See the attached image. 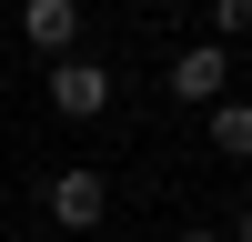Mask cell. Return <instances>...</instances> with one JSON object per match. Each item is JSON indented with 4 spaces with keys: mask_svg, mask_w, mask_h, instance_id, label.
<instances>
[{
    "mask_svg": "<svg viewBox=\"0 0 252 242\" xmlns=\"http://www.w3.org/2000/svg\"><path fill=\"white\" fill-rule=\"evenodd\" d=\"M40 212H51L61 242H71V232H101V222H111V182H101L91 161H61V172L40 182Z\"/></svg>",
    "mask_w": 252,
    "mask_h": 242,
    "instance_id": "1",
    "label": "cell"
},
{
    "mask_svg": "<svg viewBox=\"0 0 252 242\" xmlns=\"http://www.w3.org/2000/svg\"><path fill=\"white\" fill-rule=\"evenodd\" d=\"M141 10H182V0H141Z\"/></svg>",
    "mask_w": 252,
    "mask_h": 242,
    "instance_id": "9",
    "label": "cell"
},
{
    "mask_svg": "<svg viewBox=\"0 0 252 242\" xmlns=\"http://www.w3.org/2000/svg\"><path fill=\"white\" fill-rule=\"evenodd\" d=\"M40 101H51L61 121H101L111 111V60H81V51L40 60Z\"/></svg>",
    "mask_w": 252,
    "mask_h": 242,
    "instance_id": "2",
    "label": "cell"
},
{
    "mask_svg": "<svg viewBox=\"0 0 252 242\" xmlns=\"http://www.w3.org/2000/svg\"><path fill=\"white\" fill-rule=\"evenodd\" d=\"M202 40H222V51L252 40V0H202Z\"/></svg>",
    "mask_w": 252,
    "mask_h": 242,
    "instance_id": "6",
    "label": "cell"
},
{
    "mask_svg": "<svg viewBox=\"0 0 252 242\" xmlns=\"http://www.w3.org/2000/svg\"><path fill=\"white\" fill-rule=\"evenodd\" d=\"M202 141H212L222 161H252V101H242V91L212 101V111H202Z\"/></svg>",
    "mask_w": 252,
    "mask_h": 242,
    "instance_id": "5",
    "label": "cell"
},
{
    "mask_svg": "<svg viewBox=\"0 0 252 242\" xmlns=\"http://www.w3.org/2000/svg\"><path fill=\"white\" fill-rule=\"evenodd\" d=\"M20 242H61V232H20Z\"/></svg>",
    "mask_w": 252,
    "mask_h": 242,
    "instance_id": "10",
    "label": "cell"
},
{
    "mask_svg": "<svg viewBox=\"0 0 252 242\" xmlns=\"http://www.w3.org/2000/svg\"><path fill=\"white\" fill-rule=\"evenodd\" d=\"M222 232H232V242H252V202H232V212H222Z\"/></svg>",
    "mask_w": 252,
    "mask_h": 242,
    "instance_id": "8",
    "label": "cell"
},
{
    "mask_svg": "<svg viewBox=\"0 0 252 242\" xmlns=\"http://www.w3.org/2000/svg\"><path fill=\"white\" fill-rule=\"evenodd\" d=\"M20 40H31L40 60L81 51V0H20Z\"/></svg>",
    "mask_w": 252,
    "mask_h": 242,
    "instance_id": "4",
    "label": "cell"
},
{
    "mask_svg": "<svg viewBox=\"0 0 252 242\" xmlns=\"http://www.w3.org/2000/svg\"><path fill=\"white\" fill-rule=\"evenodd\" d=\"M172 242H232V232H222V222H182Z\"/></svg>",
    "mask_w": 252,
    "mask_h": 242,
    "instance_id": "7",
    "label": "cell"
},
{
    "mask_svg": "<svg viewBox=\"0 0 252 242\" xmlns=\"http://www.w3.org/2000/svg\"><path fill=\"white\" fill-rule=\"evenodd\" d=\"M161 91H172L182 111H212V101H232V51H222V40L172 51V60H161Z\"/></svg>",
    "mask_w": 252,
    "mask_h": 242,
    "instance_id": "3",
    "label": "cell"
}]
</instances>
